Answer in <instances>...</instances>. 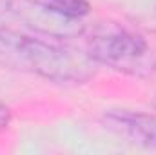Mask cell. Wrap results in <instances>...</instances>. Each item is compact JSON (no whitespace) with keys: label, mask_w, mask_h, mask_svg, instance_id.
Instances as JSON below:
<instances>
[{"label":"cell","mask_w":156,"mask_h":155,"mask_svg":"<svg viewBox=\"0 0 156 155\" xmlns=\"http://www.w3.org/2000/svg\"><path fill=\"white\" fill-rule=\"evenodd\" d=\"M0 42L20 60V66L40 77L60 84H83L94 75V62L80 53L55 42H45L24 33L5 35Z\"/></svg>","instance_id":"obj_1"},{"label":"cell","mask_w":156,"mask_h":155,"mask_svg":"<svg viewBox=\"0 0 156 155\" xmlns=\"http://www.w3.org/2000/svg\"><path fill=\"white\" fill-rule=\"evenodd\" d=\"M85 53L94 64L134 77H147L156 68L145 39L115 22H104L93 29L85 42Z\"/></svg>","instance_id":"obj_2"},{"label":"cell","mask_w":156,"mask_h":155,"mask_svg":"<svg viewBox=\"0 0 156 155\" xmlns=\"http://www.w3.org/2000/svg\"><path fill=\"white\" fill-rule=\"evenodd\" d=\"M107 124L118 133L147 148H156V115L134 112H113L105 117Z\"/></svg>","instance_id":"obj_3"},{"label":"cell","mask_w":156,"mask_h":155,"mask_svg":"<svg viewBox=\"0 0 156 155\" xmlns=\"http://www.w3.org/2000/svg\"><path fill=\"white\" fill-rule=\"evenodd\" d=\"M20 15L18 2L15 0H0V39L5 35L20 33Z\"/></svg>","instance_id":"obj_4"},{"label":"cell","mask_w":156,"mask_h":155,"mask_svg":"<svg viewBox=\"0 0 156 155\" xmlns=\"http://www.w3.org/2000/svg\"><path fill=\"white\" fill-rule=\"evenodd\" d=\"M45 6H49L51 9L69 17V18H76L80 20L82 17H85L91 11V6L87 0H42Z\"/></svg>","instance_id":"obj_5"},{"label":"cell","mask_w":156,"mask_h":155,"mask_svg":"<svg viewBox=\"0 0 156 155\" xmlns=\"http://www.w3.org/2000/svg\"><path fill=\"white\" fill-rule=\"evenodd\" d=\"M9 120H11V110L4 102H0V131L7 128Z\"/></svg>","instance_id":"obj_6"},{"label":"cell","mask_w":156,"mask_h":155,"mask_svg":"<svg viewBox=\"0 0 156 155\" xmlns=\"http://www.w3.org/2000/svg\"><path fill=\"white\" fill-rule=\"evenodd\" d=\"M154 106H156V102H154Z\"/></svg>","instance_id":"obj_7"}]
</instances>
